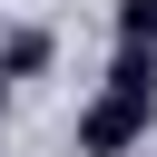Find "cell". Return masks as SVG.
<instances>
[{
    "label": "cell",
    "mask_w": 157,
    "mask_h": 157,
    "mask_svg": "<svg viewBox=\"0 0 157 157\" xmlns=\"http://www.w3.org/2000/svg\"><path fill=\"white\" fill-rule=\"evenodd\" d=\"M147 128H157V59L118 49L108 78H98V98L78 108V157H128Z\"/></svg>",
    "instance_id": "6da1fadb"
},
{
    "label": "cell",
    "mask_w": 157,
    "mask_h": 157,
    "mask_svg": "<svg viewBox=\"0 0 157 157\" xmlns=\"http://www.w3.org/2000/svg\"><path fill=\"white\" fill-rule=\"evenodd\" d=\"M49 59H59V39H49V29H39V20H29V29H10V39H0V69H10V88H20V78H39V69H49Z\"/></svg>",
    "instance_id": "7a4b0ae2"
},
{
    "label": "cell",
    "mask_w": 157,
    "mask_h": 157,
    "mask_svg": "<svg viewBox=\"0 0 157 157\" xmlns=\"http://www.w3.org/2000/svg\"><path fill=\"white\" fill-rule=\"evenodd\" d=\"M118 49L157 59V0H118Z\"/></svg>",
    "instance_id": "3957f363"
},
{
    "label": "cell",
    "mask_w": 157,
    "mask_h": 157,
    "mask_svg": "<svg viewBox=\"0 0 157 157\" xmlns=\"http://www.w3.org/2000/svg\"><path fill=\"white\" fill-rule=\"evenodd\" d=\"M0 118H10V69H0Z\"/></svg>",
    "instance_id": "277c9868"
}]
</instances>
